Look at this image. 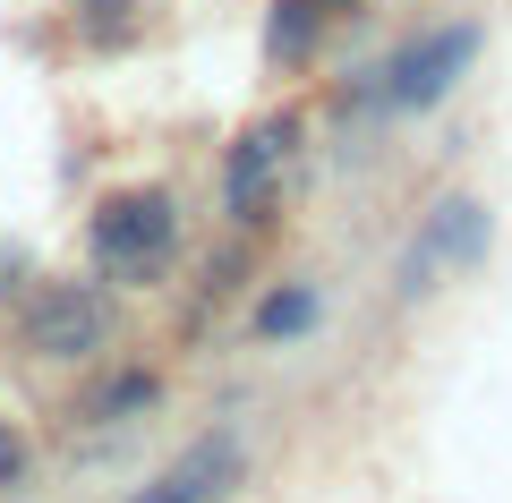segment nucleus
<instances>
[{
	"mask_svg": "<svg viewBox=\"0 0 512 503\" xmlns=\"http://www.w3.org/2000/svg\"><path fill=\"white\" fill-rule=\"evenodd\" d=\"M316 35H325V9H316V0H274V18H265V52H274L282 69H299V60L316 52Z\"/></svg>",
	"mask_w": 512,
	"mask_h": 503,
	"instance_id": "8",
	"label": "nucleus"
},
{
	"mask_svg": "<svg viewBox=\"0 0 512 503\" xmlns=\"http://www.w3.org/2000/svg\"><path fill=\"white\" fill-rule=\"evenodd\" d=\"M316 9H325V18H342V9H359V0H316Z\"/></svg>",
	"mask_w": 512,
	"mask_h": 503,
	"instance_id": "12",
	"label": "nucleus"
},
{
	"mask_svg": "<svg viewBox=\"0 0 512 503\" xmlns=\"http://www.w3.org/2000/svg\"><path fill=\"white\" fill-rule=\"evenodd\" d=\"M478 256H487V205L444 197L436 214H427L419 248L402 256V290H427V282H436V265H478Z\"/></svg>",
	"mask_w": 512,
	"mask_h": 503,
	"instance_id": "5",
	"label": "nucleus"
},
{
	"mask_svg": "<svg viewBox=\"0 0 512 503\" xmlns=\"http://www.w3.org/2000/svg\"><path fill=\"white\" fill-rule=\"evenodd\" d=\"M18 350L52 367H86L111 350V299L103 282H35L18 307Z\"/></svg>",
	"mask_w": 512,
	"mask_h": 503,
	"instance_id": "2",
	"label": "nucleus"
},
{
	"mask_svg": "<svg viewBox=\"0 0 512 503\" xmlns=\"http://www.w3.org/2000/svg\"><path fill=\"white\" fill-rule=\"evenodd\" d=\"M69 18H77L86 52H128L146 35V0H69Z\"/></svg>",
	"mask_w": 512,
	"mask_h": 503,
	"instance_id": "7",
	"label": "nucleus"
},
{
	"mask_svg": "<svg viewBox=\"0 0 512 503\" xmlns=\"http://www.w3.org/2000/svg\"><path fill=\"white\" fill-rule=\"evenodd\" d=\"M86 256H94V273L120 282V290L163 282L171 256H180V197H171V188H111L86 214Z\"/></svg>",
	"mask_w": 512,
	"mask_h": 503,
	"instance_id": "1",
	"label": "nucleus"
},
{
	"mask_svg": "<svg viewBox=\"0 0 512 503\" xmlns=\"http://www.w3.org/2000/svg\"><path fill=\"white\" fill-rule=\"evenodd\" d=\"M291 137H299V120H256L248 137L231 145V162H222V214H231V222H256V214H265L282 162H291Z\"/></svg>",
	"mask_w": 512,
	"mask_h": 503,
	"instance_id": "4",
	"label": "nucleus"
},
{
	"mask_svg": "<svg viewBox=\"0 0 512 503\" xmlns=\"http://www.w3.org/2000/svg\"><path fill=\"white\" fill-rule=\"evenodd\" d=\"M18 486H26V435L0 418V495H18Z\"/></svg>",
	"mask_w": 512,
	"mask_h": 503,
	"instance_id": "11",
	"label": "nucleus"
},
{
	"mask_svg": "<svg viewBox=\"0 0 512 503\" xmlns=\"http://www.w3.org/2000/svg\"><path fill=\"white\" fill-rule=\"evenodd\" d=\"M239 469H248V452H239L231 427H222V435H197V444H188L137 503H222V495L239 486Z\"/></svg>",
	"mask_w": 512,
	"mask_h": 503,
	"instance_id": "6",
	"label": "nucleus"
},
{
	"mask_svg": "<svg viewBox=\"0 0 512 503\" xmlns=\"http://www.w3.org/2000/svg\"><path fill=\"white\" fill-rule=\"evenodd\" d=\"M154 393H163V384H154V376H120V384H111L103 401H94V418H120V410H146Z\"/></svg>",
	"mask_w": 512,
	"mask_h": 503,
	"instance_id": "10",
	"label": "nucleus"
},
{
	"mask_svg": "<svg viewBox=\"0 0 512 503\" xmlns=\"http://www.w3.org/2000/svg\"><path fill=\"white\" fill-rule=\"evenodd\" d=\"M470 60H478V26H427V35H410L402 52L376 69V77H384L376 94H384L393 111H427V103L453 94V77L470 69Z\"/></svg>",
	"mask_w": 512,
	"mask_h": 503,
	"instance_id": "3",
	"label": "nucleus"
},
{
	"mask_svg": "<svg viewBox=\"0 0 512 503\" xmlns=\"http://www.w3.org/2000/svg\"><path fill=\"white\" fill-rule=\"evenodd\" d=\"M316 307H325V299H316L308 282H291V290H274V299L256 307V333H265V342H291V333L316 324Z\"/></svg>",
	"mask_w": 512,
	"mask_h": 503,
	"instance_id": "9",
	"label": "nucleus"
}]
</instances>
